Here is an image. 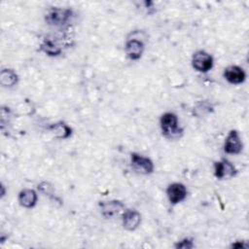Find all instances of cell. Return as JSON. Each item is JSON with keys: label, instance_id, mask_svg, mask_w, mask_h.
Wrapping results in <instances>:
<instances>
[{"label": "cell", "instance_id": "6da1fadb", "mask_svg": "<svg viewBox=\"0 0 249 249\" xmlns=\"http://www.w3.org/2000/svg\"><path fill=\"white\" fill-rule=\"evenodd\" d=\"M160 128L162 134L168 139H177L183 134V129L178 124V118L173 113H165L161 116Z\"/></svg>", "mask_w": 249, "mask_h": 249}, {"label": "cell", "instance_id": "7a4b0ae2", "mask_svg": "<svg viewBox=\"0 0 249 249\" xmlns=\"http://www.w3.org/2000/svg\"><path fill=\"white\" fill-rule=\"evenodd\" d=\"M72 11L70 9L62 8H52L48 11L45 19L46 22L53 26H62L64 25L69 18H71Z\"/></svg>", "mask_w": 249, "mask_h": 249}, {"label": "cell", "instance_id": "3957f363", "mask_svg": "<svg viewBox=\"0 0 249 249\" xmlns=\"http://www.w3.org/2000/svg\"><path fill=\"white\" fill-rule=\"evenodd\" d=\"M192 64L196 71L205 73L212 68L213 57L211 54L204 51H197L193 55Z\"/></svg>", "mask_w": 249, "mask_h": 249}, {"label": "cell", "instance_id": "277c9868", "mask_svg": "<svg viewBox=\"0 0 249 249\" xmlns=\"http://www.w3.org/2000/svg\"><path fill=\"white\" fill-rule=\"evenodd\" d=\"M131 165L135 171L141 174H150L154 171L153 161L149 158L136 153L131 154Z\"/></svg>", "mask_w": 249, "mask_h": 249}, {"label": "cell", "instance_id": "5b68a950", "mask_svg": "<svg viewBox=\"0 0 249 249\" xmlns=\"http://www.w3.org/2000/svg\"><path fill=\"white\" fill-rule=\"evenodd\" d=\"M236 174V169L233 164L228 160H221L214 163V175L216 178L223 180L233 177Z\"/></svg>", "mask_w": 249, "mask_h": 249}, {"label": "cell", "instance_id": "8992f818", "mask_svg": "<svg viewBox=\"0 0 249 249\" xmlns=\"http://www.w3.org/2000/svg\"><path fill=\"white\" fill-rule=\"evenodd\" d=\"M242 141L240 136L236 130H231L226 138L224 151L227 154L231 155H237L242 151Z\"/></svg>", "mask_w": 249, "mask_h": 249}, {"label": "cell", "instance_id": "52a82bcc", "mask_svg": "<svg viewBox=\"0 0 249 249\" xmlns=\"http://www.w3.org/2000/svg\"><path fill=\"white\" fill-rule=\"evenodd\" d=\"M101 214L106 219H112L124 212V205L119 200L103 201L100 203Z\"/></svg>", "mask_w": 249, "mask_h": 249}, {"label": "cell", "instance_id": "ba28073f", "mask_svg": "<svg viewBox=\"0 0 249 249\" xmlns=\"http://www.w3.org/2000/svg\"><path fill=\"white\" fill-rule=\"evenodd\" d=\"M167 197L172 204L181 202L187 196V189L181 183H173L168 186L166 190Z\"/></svg>", "mask_w": 249, "mask_h": 249}, {"label": "cell", "instance_id": "9c48e42d", "mask_svg": "<svg viewBox=\"0 0 249 249\" xmlns=\"http://www.w3.org/2000/svg\"><path fill=\"white\" fill-rule=\"evenodd\" d=\"M224 77L229 83L232 85H238L245 81L246 74L241 67L236 65H231L225 69Z\"/></svg>", "mask_w": 249, "mask_h": 249}, {"label": "cell", "instance_id": "30bf717a", "mask_svg": "<svg viewBox=\"0 0 249 249\" xmlns=\"http://www.w3.org/2000/svg\"><path fill=\"white\" fill-rule=\"evenodd\" d=\"M141 222V215L133 209L124 210L123 214V226L127 231H134Z\"/></svg>", "mask_w": 249, "mask_h": 249}, {"label": "cell", "instance_id": "8fae6325", "mask_svg": "<svg viewBox=\"0 0 249 249\" xmlns=\"http://www.w3.org/2000/svg\"><path fill=\"white\" fill-rule=\"evenodd\" d=\"M144 52V44L137 39H130L125 44V53L131 60H137L142 56Z\"/></svg>", "mask_w": 249, "mask_h": 249}, {"label": "cell", "instance_id": "7c38bea8", "mask_svg": "<svg viewBox=\"0 0 249 249\" xmlns=\"http://www.w3.org/2000/svg\"><path fill=\"white\" fill-rule=\"evenodd\" d=\"M41 49L45 53H47L48 55H51V56H56L62 51L60 44L53 37L45 38L41 45Z\"/></svg>", "mask_w": 249, "mask_h": 249}, {"label": "cell", "instance_id": "4fadbf2b", "mask_svg": "<svg viewBox=\"0 0 249 249\" xmlns=\"http://www.w3.org/2000/svg\"><path fill=\"white\" fill-rule=\"evenodd\" d=\"M37 194L35 191L30 189L22 190L18 195V202L25 208H31L36 204Z\"/></svg>", "mask_w": 249, "mask_h": 249}, {"label": "cell", "instance_id": "5bb4252c", "mask_svg": "<svg viewBox=\"0 0 249 249\" xmlns=\"http://www.w3.org/2000/svg\"><path fill=\"white\" fill-rule=\"evenodd\" d=\"M49 128L53 135L59 139H66L71 135V128L64 123L53 124Z\"/></svg>", "mask_w": 249, "mask_h": 249}, {"label": "cell", "instance_id": "9a60e30c", "mask_svg": "<svg viewBox=\"0 0 249 249\" xmlns=\"http://www.w3.org/2000/svg\"><path fill=\"white\" fill-rule=\"evenodd\" d=\"M18 82V75L11 69H3L0 74V84L4 87H13Z\"/></svg>", "mask_w": 249, "mask_h": 249}, {"label": "cell", "instance_id": "2e32d148", "mask_svg": "<svg viewBox=\"0 0 249 249\" xmlns=\"http://www.w3.org/2000/svg\"><path fill=\"white\" fill-rule=\"evenodd\" d=\"M176 248H183V249H190L194 247V243L192 241V239L190 238H184L183 240H181L180 242H178L175 245Z\"/></svg>", "mask_w": 249, "mask_h": 249}]
</instances>
